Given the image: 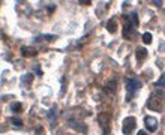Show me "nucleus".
Instances as JSON below:
<instances>
[{
  "instance_id": "nucleus-1",
  "label": "nucleus",
  "mask_w": 165,
  "mask_h": 135,
  "mask_svg": "<svg viewBox=\"0 0 165 135\" xmlns=\"http://www.w3.org/2000/svg\"><path fill=\"white\" fill-rule=\"evenodd\" d=\"M135 117H126V119L123 120V134L129 135L134 129H135Z\"/></svg>"
},
{
  "instance_id": "nucleus-2",
  "label": "nucleus",
  "mask_w": 165,
  "mask_h": 135,
  "mask_svg": "<svg viewBox=\"0 0 165 135\" xmlns=\"http://www.w3.org/2000/svg\"><path fill=\"white\" fill-rule=\"evenodd\" d=\"M140 87H141V83H140L138 80H135V78H131V80L126 81V89H128V92H131V96H132Z\"/></svg>"
},
{
  "instance_id": "nucleus-3",
  "label": "nucleus",
  "mask_w": 165,
  "mask_h": 135,
  "mask_svg": "<svg viewBox=\"0 0 165 135\" xmlns=\"http://www.w3.org/2000/svg\"><path fill=\"white\" fill-rule=\"evenodd\" d=\"M144 122H146V128L149 129L150 132H155L156 129H158V120H156L155 117L147 116L146 119H144Z\"/></svg>"
},
{
  "instance_id": "nucleus-4",
  "label": "nucleus",
  "mask_w": 165,
  "mask_h": 135,
  "mask_svg": "<svg viewBox=\"0 0 165 135\" xmlns=\"http://www.w3.org/2000/svg\"><path fill=\"white\" fill-rule=\"evenodd\" d=\"M21 56H24V57H33V56H36V50L32 48V47H23L21 48Z\"/></svg>"
},
{
  "instance_id": "nucleus-5",
  "label": "nucleus",
  "mask_w": 165,
  "mask_h": 135,
  "mask_svg": "<svg viewBox=\"0 0 165 135\" xmlns=\"http://www.w3.org/2000/svg\"><path fill=\"white\" fill-rule=\"evenodd\" d=\"M32 80H33V75H32V74H26V75H23V78H21V84H23L24 87H29V86L32 84Z\"/></svg>"
},
{
  "instance_id": "nucleus-6",
  "label": "nucleus",
  "mask_w": 165,
  "mask_h": 135,
  "mask_svg": "<svg viewBox=\"0 0 165 135\" xmlns=\"http://www.w3.org/2000/svg\"><path fill=\"white\" fill-rule=\"evenodd\" d=\"M146 56H147V50H146V48L140 47V48L137 50V60H138V62H141L143 59H146Z\"/></svg>"
},
{
  "instance_id": "nucleus-7",
  "label": "nucleus",
  "mask_w": 165,
  "mask_h": 135,
  "mask_svg": "<svg viewBox=\"0 0 165 135\" xmlns=\"http://www.w3.org/2000/svg\"><path fill=\"white\" fill-rule=\"evenodd\" d=\"M129 23H131V24L135 27V29L138 27V24H140V23H138V17H137V14H135V12L129 14Z\"/></svg>"
},
{
  "instance_id": "nucleus-8",
  "label": "nucleus",
  "mask_w": 165,
  "mask_h": 135,
  "mask_svg": "<svg viewBox=\"0 0 165 135\" xmlns=\"http://www.w3.org/2000/svg\"><path fill=\"white\" fill-rule=\"evenodd\" d=\"M78 122H75V120H69V126H72V128H75V129H78V131H87V128H86V126H80V125H77Z\"/></svg>"
},
{
  "instance_id": "nucleus-9",
  "label": "nucleus",
  "mask_w": 165,
  "mask_h": 135,
  "mask_svg": "<svg viewBox=\"0 0 165 135\" xmlns=\"http://www.w3.org/2000/svg\"><path fill=\"white\" fill-rule=\"evenodd\" d=\"M11 110H12L14 113H20V111L23 110V105H21L20 102H14V104L11 105Z\"/></svg>"
},
{
  "instance_id": "nucleus-10",
  "label": "nucleus",
  "mask_w": 165,
  "mask_h": 135,
  "mask_svg": "<svg viewBox=\"0 0 165 135\" xmlns=\"http://www.w3.org/2000/svg\"><path fill=\"white\" fill-rule=\"evenodd\" d=\"M116 20H111L108 24H107V29H108V32H111V33H114L116 32Z\"/></svg>"
},
{
  "instance_id": "nucleus-11",
  "label": "nucleus",
  "mask_w": 165,
  "mask_h": 135,
  "mask_svg": "<svg viewBox=\"0 0 165 135\" xmlns=\"http://www.w3.org/2000/svg\"><path fill=\"white\" fill-rule=\"evenodd\" d=\"M11 123H12L14 126H18V128H20V126H23V122H21V119H18V117H12V119H11Z\"/></svg>"
},
{
  "instance_id": "nucleus-12",
  "label": "nucleus",
  "mask_w": 165,
  "mask_h": 135,
  "mask_svg": "<svg viewBox=\"0 0 165 135\" xmlns=\"http://www.w3.org/2000/svg\"><path fill=\"white\" fill-rule=\"evenodd\" d=\"M155 86H156V87H165V75H162L158 81H156Z\"/></svg>"
},
{
  "instance_id": "nucleus-13",
  "label": "nucleus",
  "mask_w": 165,
  "mask_h": 135,
  "mask_svg": "<svg viewBox=\"0 0 165 135\" xmlns=\"http://www.w3.org/2000/svg\"><path fill=\"white\" fill-rule=\"evenodd\" d=\"M105 87H108V90H110L111 93H114V92H116V81H110V83H108Z\"/></svg>"
},
{
  "instance_id": "nucleus-14",
  "label": "nucleus",
  "mask_w": 165,
  "mask_h": 135,
  "mask_svg": "<svg viewBox=\"0 0 165 135\" xmlns=\"http://www.w3.org/2000/svg\"><path fill=\"white\" fill-rule=\"evenodd\" d=\"M143 41H144V44H150L152 42V35L147 32V33H144L143 35Z\"/></svg>"
},
{
  "instance_id": "nucleus-15",
  "label": "nucleus",
  "mask_w": 165,
  "mask_h": 135,
  "mask_svg": "<svg viewBox=\"0 0 165 135\" xmlns=\"http://www.w3.org/2000/svg\"><path fill=\"white\" fill-rule=\"evenodd\" d=\"M54 113H56V110L53 108V110L50 111V114H48V117H50V120H51V122H54Z\"/></svg>"
},
{
  "instance_id": "nucleus-16",
  "label": "nucleus",
  "mask_w": 165,
  "mask_h": 135,
  "mask_svg": "<svg viewBox=\"0 0 165 135\" xmlns=\"http://www.w3.org/2000/svg\"><path fill=\"white\" fill-rule=\"evenodd\" d=\"M78 2H80L81 5H90V3H92V0H78Z\"/></svg>"
},
{
  "instance_id": "nucleus-17",
  "label": "nucleus",
  "mask_w": 165,
  "mask_h": 135,
  "mask_svg": "<svg viewBox=\"0 0 165 135\" xmlns=\"http://www.w3.org/2000/svg\"><path fill=\"white\" fill-rule=\"evenodd\" d=\"M153 3L158 6V8H161V6H162V0H153Z\"/></svg>"
},
{
  "instance_id": "nucleus-18",
  "label": "nucleus",
  "mask_w": 165,
  "mask_h": 135,
  "mask_svg": "<svg viewBox=\"0 0 165 135\" xmlns=\"http://www.w3.org/2000/svg\"><path fill=\"white\" fill-rule=\"evenodd\" d=\"M138 135H147V134H146L144 131H140V132H138Z\"/></svg>"
}]
</instances>
